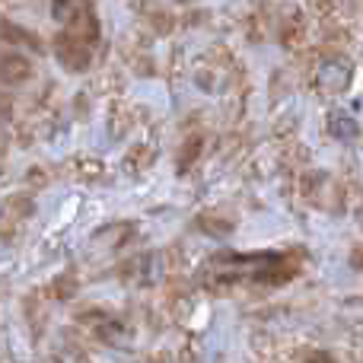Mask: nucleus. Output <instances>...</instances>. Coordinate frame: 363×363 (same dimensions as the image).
Masks as SVG:
<instances>
[{"label": "nucleus", "mask_w": 363, "mask_h": 363, "mask_svg": "<svg viewBox=\"0 0 363 363\" xmlns=\"http://www.w3.org/2000/svg\"><path fill=\"white\" fill-rule=\"evenodd\" d=\"M4 80L6 83H19V80H26L29 77V61L26 57H16V55H6L4 57Z\"/></svg>", "instance_id": "obj_5"}, {"label": "nucleus", "mask_w": 363, "mask_h": 363, "mask_svg": "<svg viewBox=\"0 0 363 363\" xmlns=\"http://www.w3.org/2000/svg\"><path fill=\"white\" fill-rule=\"evenodd\" d=\"M70 35H77L80 42L93 45L99 38V26H96V16H93V6L89 4H80V10L70 16Z\"/></svg>", "instance_id": "obj_3"}, {"label": "nucleus", "mask_w": 363, "mask_h": 363, "mask_svg": "<svg viewBox=\"0 0 363 363\" xmlns=\"http://www.w3.org/2000/svg\"><path fill=\"white\" fill-rule=\"evenodd\" d=\"M347 80H351V67H347V61H341V57H332V61H325L319 67V86L325 89V93L345 89Z\"/></svg>", "instance_id": "obj_2"}, {"label": "nucleus", "mask_w": 363, "mask_h": 363, "mask_svg": "<svg viewBox=\"0 0 363 363\" xmlns=\"http://www.w3.org/2000/svg\"><path fill=\"white\" fill-rule=\"evenodd\" d=\"M64 4H70V0H55V10L61 13V10H64Z\"/></svg>", "instance_id": "obj_7"}, {"label": "nucleus", "mask_w": 363, "mask_h": 363, "mask_svg": "<svg viewBox=\"0 0 363 363\" xmlns=\"http://www.w3.org/2000/svg\"><path fill=\"white\" fill-rule=\"evenodd\" d=\"M328 134L338 138V140H351V138H357V121L338 108V112L328 115Z\"/></svg>", "instance_id": "obj_4"}, {"label": "nucleus", "mask_w": 363, "mask_h": 363, "mask_svg": "<svg viewBox=\"0 0 363 363\" xmlns=\"http://www.w3.org/2000/svg\"><path fill=\"white\" fill-rule=\"evenodd\" d=\"M303 363H335V360L328 357V354H313V357H306Z\"/></svg>", "instance_id": "obj_6"}, {"label": "nucleus", "mask_w": 363, "mask_h": 363, "mask_svg": "<svg viewBox=\"0 0 363 363\" xmlns=\"http://www.w3.org/2000/svg\"><path fill=\"white\" fill-rule=\"evenodd\" d=\"M57 57L64 61V67H70V70H83L89 64V45L86 42H80L77 35H61L57 38Z\"/></svg>", "instance_id": "obj_1"}]
</instances>
